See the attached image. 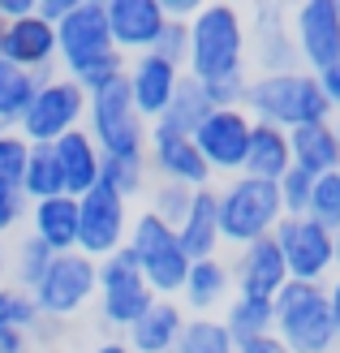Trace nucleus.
Segmentation results:
<instances>
[{
	"mask_svg": "<svg viewBox=\"0 0 340 353\" xmlns=\"http://www.w3.org/2000/svg\"><path fill=\"white\" fill-rule=\"evenodd\" d=\"M336 181H340V168H336Z\"/></svg>",
	"mask_w": 340,
	"mask_h": 353,
	"instance_id": "nucleus-52",
	"label": "nucleus"
},
{
	"mask_svg": "<svg viewBox=\"0 0 340 353\" xmlns=\"http://www.w3.org/2000/svg\"><path fill=\"white\" fill-rule=\"evenodd\" d=\"M306 216L319 220L323 228H332V233H340V181H336V172L314 176V190H310V207H306Z\"/></svg>",
	"mask_w": 340,
	"mask_h": 353,
	"instance_id": "nucleus-37",
	"label": "nucleus"
},
{
	"mask_svg": "<svg viewBox=\"0 0 340 353\" xmlns=\"http://www.w3.org/2000/svg\"><path fill=\"white\" fill-rule=\"evenodd\" d=\"M61 332H65L61 319H48V314H39V323H34V332H30V345H34V349H39V345H52V341H61Z\"/></svg>",
	"mask_w": 340,
	"mask_h": 353,
	"instance_id": "nucleus-42",
	"label": "nucleus"
},
{
	"mask_svg": "<svg viewBox=\"0 0 340 353\" xmlns=\"http://www.w3.org/2000/svg\"><path fill=\"white\" fill-rule=\"evenodd\" d=\"M0 61L26 69V74H39V78L61 74L57 69V26H48L39 13L5 22L0 26Z\"/></svg>",
	"mask_w": 340,
	"mask_h": 353,
	"instance_id": "nucleus-18",
	"label": "nucleus"
},
{
	"mask_svg": "<svg viewBox=\"0 0 340 353\" xmlns=\"http://www.w3.org/2000/svg\"><path fill=\"white\" fill-rule=\"evenodd\" d=\"M108 57H117V48H112V34H108L103 0H78L65 13V22H57V69L78 82L86 69H95Z\"/></svg>",
	"mask_w": 340,
	"mask_h": 353,
	"instance_id": "nucleus-8",
	"label": "nucleus"
},
{
	"mask_svg": "<svg viewBox=\"0 0 340 353\" xmlns=\"http://www.w3.org/2000/svg\"><path fill=\"white\" fill-rule=\"evenodd\" d=\"M130 220H134V203H125L108 185L86 190L78 199V254L95 263L112 259L117 250H125Z\"/></svg>",
	"mask_w": 340,
	"mask_h": 353,
	"instance_id": "nucleus-12",
	"label": "nucleus"
},
{
	"mask_svg": "<svg viewBox=\"0 0 340 353\" xmlns=\"http://www.w3.org/2000/svg\"><path fill=\"white\" fill-rule=\"evenodd\" d=\"M103 13H108V34H112V48L121 52L125 61L151 52L159 30L168 26L159 0H103Z\"/></svg>",
	"mask_w": 340,
	"mask_h": 353,
	"instance_id": "nucleus-19",
	"label": "nucleus"
},
{
	"mask_svg": "<svg viewBox=\"0 0 340 353\" xmlns=\"http://www.w3.org/2000/svg\"><path fill=\"white\" fill-rule=\"evenodd\" d=\"M220 323L228 327V336L246 345V341H259V336H272V323H276V310L272 302H259V297H237L220 310Z\"/></svg>",
	"mask_w": 340,
	"mask_h": 353,
	"instance_id": "nucleus-29",
	"label": "nucleus"
},
{
	"mask_svg": "<svg viewBox=\"0 0 340 353\" xmlns=\"http://www.w3.org/2000/svg\"><path fill=\"white\" fill-rule=\"evenodd\" d=\"M190 199H194V190L172 185V181H155L151 194H147V211L155 220H164L168 228H177L186 220V211H190Z\"/></svg>",
	"mask_w": 340,
	"mask_h": 353,
	"instance_id": "nucleus-36",
	"label": "nucleus"
},
{
	"mask_svg": "<svg viewBox=\"0 0 340 353\" xmlns=\"http://www.w3.org/2000/svg\"><path fill=\"white\" fill-rule=\"evenodd\" d=\"M30 237L43 241L52 254H69L78 250V199L57 194V199L30 203Z\"/></svg>",
	"mask_w": 340,
	"mask_h": 353,
	"instance_id": "nucleus-25",
	"label": "nucleus"
},
{
	"mask_svg": "<svg viewBox=\"0 0 340 353\" xmlns=\"http://www.w3.org/2000/svg\"><path fill=\"white\" fill-rule=\"evenodd\" d=\"M34 323H39V306H34V297L5 280V285H0V327L26 332V336H30Z\"/></svg>",
	"mask_w": 340,
	"mask_h": 353,
	"instance_id": "nucleus-35",
	"label": "nucleus"
},
{
	"mask_svg": "<svg viewBox=\"0 0 340 353\" xmlns=\"http://www.w3.org/2000/svg\"><path fill=\"white\" fill-rule=\"evenodd\" d=\"M177 241H181V250L190 254V263L220 254L224 241H220V194H216V185L194 190L186 220L177 224Z\"/></svg>",
	"mask_w": 340,
	"mask_h": 353,
	"instance_id": "nucleus-22",
	"label": "nucleus"
},
{
	"mask_svg": "<svg viewBox=\"0 0 340 353\" xmlns=\"http://www.w3.org/2000/svg\"><path fill=\"white\" fill-rule=\"evenodd\" d=\"M314 78H319V86H323L328 103H332V108H340V61H336V65H328L323 74H314Z\"/></svg>",
	"mask_w": 340,
	"mask_h": 353,
	"instance_id": "nucleus-43",
	"label": "nucleus"
},
{
	"mask_svg": "<svg viewBox=\"0 0 340 353\" xmlns=\"http://www.w3.org/2000/svg\"><path fill=\"white\" fill-rule=\"evenodd\" d=\"M39 74H26V69H17L9 61H0V121H5V130H17V121L26 117L34 91H39Z\"/></svg>",
	"mask_w": 340,
	"mask_h": 353,
	"instance_id": "nucleus-31",
	"label": "nucleus"
},
{
	"mask_svg": "<svg viewBox=\"0 0 340 353\" xmlns=\"http://www.w3.org/2000/svg\"><path fill=\"white\" fill-rule=\"evenodd\" d=\"M216 194H220V241L232 245V250L272 237L280 228V220H284L280 194H276L272 181H259V176H228Z\"/></svg>",
	"mask_w": 340,
	"mask_h": 353,
	"instance_id": "nucleus-4",
	"label": "nucleus"
},
{
	"mask_svg": "<svg viewBox=\"0 0 340 353\" xmlns=\"http://www.w3.org/2000/svg\"><path fill=\"white\" fill-rule=\"evenodd\" d=\"M228 276H232V293L259 297V302H276V293L289 285V268H284V259H280L276 237L241 245L228 263Z\"/></svg>",
	"mask_w": 340,
	"mask_h": 353,
	"instance_id": "nucleus-17",
	"label": "nucleus"
},
{
	"mask_svg": "<svg viewBox=\"0 0 340 353\" xmlns=\"http://www.w3.org/2000/svg\"><path fill=\"white\" fill-rule=\"evenodd\" d=\"M250 130H254V121H250L246 108H216L199 134H194V147H199L203 164L216 172H228V176H241V164H246V147H250Z\"/></svg>",
	"mask_w": 340,
	"mask_h": 353,
	"instance_id": "nucleus-15",
	"label": "nucleus"
},
{
	"mask_svg": "<svg viewBox=\"0 0 340 353\" xmlns=\"http://www.w3.org/2000/svg\"><path fill=\"white\" fill-rule=\"evenodd\" d=\"M125 254L134 259V268L151 285L155 297H177L190 272V254L177 241V228L155 220L147 207L130 220V237H125Z\"/></svg>",
	"mask_w": 340,
	"mask_h": 353,
	"instance_id": "nucleus-5",
	"label": "nucleus"
},
{
	"mask_svg": "<svg viewBox=\"0 0 340 353\" xmlns=\"http://www.w3.org/2000/svg\"><path fill=\"white\" fill-rule=\"evenodd\" d=\"M147 168L155 172V181H172V185H186V190H203L211 185V168L203 164L194 138L186 134H172V130H159L151 125L147 134Z\"/></svg>",
	"mask_w": 340,
	"mask_h": 353,
	"instance_id": "nucleus-16",
	"label": "nucleus"
},
{
	"mask_svg": "<svg viewBox=\"0 0 340 353\" xmlns=\"http://www.w3.org/2000/svg\"><path fill=\"white\" fill-rule=\"evenodd\" d=\"M186 319H190V314L181 310L177 297H155L151 310L142 314L121 341L130 345L134 353H177V341H181V332H186Z\"/></svg>",
	"mask_w": 340,
	"mask_h": 353,
	"instance_id": "nucleus-23",
	"label": "nucleus"
},
{
	"mask_svg": "<svg viewBox=\"0 0 340 353\" xmlns=\"http://www.w3.org/2000/svg\"><path fill=\"white\" fill-rule=\"evenodd\" d=\"M246 17L216 0V5H199L190 17V52H186V78L194 82H224V78H246Z\"/></svg>",
	"mask_w": 340,
	"mask_h": 353,
	"instance_id": "nucleus-2",
	"label": "nucleus"
},
{
	"mask_svg": "<svg viewBox=\"0 0 340 353\" xmlns=\"http://www.w3.org/2000/svg\"><path fill=\"white\" fill-rule=\"evenodd\" d=\"M155 302V293L151 285L142 280V272L134 268V259L117 250L112 259H103L99 263V285H95V306H99V319L103 327H112V332H130L142 314L151 310Z\"/></svg>",
	"mask_w": 340,
	"mask_h": 353,
	"instance_id": "nucleus-11",
	"label": "nucleus"
},
{
	"mask_svg": "<svg viewBox=\"0 0 340 353\" xmlns=\"http://www.w3.org/2000/svg\"><path fill=\"white\" fill-rule=\"evenodd\" d=\"M272 310H276L272 336L289 353H340V336H336L323 285L289 280V285L276 293Z\"/></svg>",
	"mask_w": 340,
	"mask_h": 353,
	"instance_id": "nucleus-3",
	"label": "nucleus"
},
{
	"mask_svg": "<svg viewBox=\"0 0 340 353\" xmlns=\"http://www.w3.org/2000/svg\"><path fill=\"white\" fill-rule=\"evenodd\" d=\"M246 82H250V74H246V78L211 82V86H203V91H207V99H211V108H241V99H246Z\"/></svg>",
	"mask_w": 340,
	"mask_h": 353,
	"instance_id": "nucleus-41",
	"label": "nucleus"
},
{
	"mask_svg": "<svg viewBox=\"0 0 340 353\" xmlns=\"http://www.w3.org/2000/svg\"><path fill=\"white\" fill-rule=\"evenodd\" d=\"M332 130H336V143H340V108H336V117H332Z\"/></svg>",
	"mask_w": 340,
	"mask_h": 353,
	"instance_id": "nucleus-49",
	"label": "nucleus"
},
{
	"mask_svg": "<svg viewBox=\"0 0 340 353\" xmlns=\"http://www.w3.org/2000/svg\"><path fill=\"white\" fill-rule=\"evenodd\" d=\"M181 78H186V69L159 61L155 52H142V57H134L130 65H125V86H130V99H134V108L147 117L151 125L159 121V112L172 103Z\"/></svg>",
	"mask_w": 340,
	"mask_h": 353,
	"instance_id": "nucleus-20",
	"label": "nucleus"
},
{
	"mask_svg": "<svg viewBox=\"0 0 340 353\" xmlns=\"http://www.w3.org/2000/svg\"><path fill=\"white\" fill-rule=\"evenodd\" d=\"M48 263H52V250L43 241H34L30 233L17 241V250H13V259H9V285H17V289H26V293H34V285L43 280V272H48Z\"/></svg>",
	"mask_w": 340,
	"mask_h": 353,
	"instance_id": "nucleus-34",
	"label": "nucleus"
},
{
	"mask_svg": "<svg viewBox=\"0 0 340 353\" xmlns=\"http://www.w3.org/2000/svg\"><path fill=\"white\" fill-rule=\"evenodd\" d=\"M177 353H237V341L228 336L220 314H190L181 341H177Z\"/></svg>",
	"mask_w": 340,
	"mask_h": 353,
	"instance_id": "nucleus-32",
	"label": "nucleus"
},
{
	"mask_svg": "<svg viewBox=\"0 0 340 353\" xmlns=\"http://www.w3.org/2000/svg\"><path fill=\"white\" fill-rule=\"evenodd\" d=\"M246 65H254L250 74H293V69H301L289 30V9L280 5L254 9V17L246 22Z\"/></svg>",
	"mask_w": 340,
	"mask_h": 353,
	"instance_id": "nucleus-14",
	"label": "nucleus"
},
{
	"mask_svg": "<svg viewBox=\"0 0 340 353\" xmlns=\"http://www.w3.org/2000/svg\"><path fill=\"white\" fill-rule=\"evenodd\" d=\"M293 168V155H289V130H276V125H259L250 130V147H246V164L241 176H259V181H280L284 172Z\"/></svg>",
	"mask_w": 340,
	"mask_h": 353,
	"instance_id": "nucleus-26",
	"label": "nucleus"
},
{
	"mask_svg": "<svg viewBox=\"0 0 340 353\" xmlns=\"http://www.w3.org/2000/svg\"><path fill=\"white\" fill-rule=\"evenodd\" d=\"M276 245L280 259L289 268V280H301V285H328L336 276V233L323 228L310 216H284L276 228Z\"/></svg>",
	"mask_w": 340,
	"mask_h": 353,
	"instance_id": "nucleus-10",
	"label": "nucleus"
},
{
	"mask_svg": "<svg viewBox=\"0 0 340 353\" xmlns=\"http://www.w3.org/2000/svg\"><path fill=\"white\" fill-rule=\"evenodd\" d=\"M289 155H293V168H301L306 176L336 172L340 168V143H336L332 121H323V125L289 130Z\"/></svg>",
	"mask_w": 340,
	"mask_h": 353,
	"instance_id": "nucleus-27",
	"label": "nucleus"
},
{
	"mask_svg": "<svg viewBox=\"0 0 340 353\" xmlns=\"http://www.w3.org/2000/svg\"><path fill=\"white\" fill-rule=\"evenodd\" d=\"M289 30L306 74H323L340 61V0H301L289 9Z\"/></svg>",
	"mask_w": 340,
	"mask_h": 353,
	"instance_id": "nucleus-13",
	"label": "nucleus"
},
{
	"mask_svg": "<svg viewBox=\"0 0 340 353\" xmlns=\"http://www.w3.org/2000/svg\"><path fill=\"white\" fill-rule=\"evenodd\" d=\"M95 285H99V263L86 259L78 250L69 254H52L43 280L34 285V306H39V314H48V319H74L78 310H86L95 302Z\"/></svg>",
	"mask_w": 340,
	"mask_h": 353,
	"instance_id": "nucleus-9",
	"label": "nucleus"
},
{
	"mask_svg": "<svg viewBox=\"0 0 340 353\" xmlns=\"http://www.w3.org/2000/svg\"><path fill=\"white\" fill-rule=\"evenodd\" d=\"M0 26H5V22H0Z\"/></svg>",
	"mask_w": 340,
	"mask_h": 353,
	"instance_id": "nucleus-53",
	"label": "nucleus"
},
{
	"mask_svg": "<svg viewBox=\"0 0 340 353\" xmlns=\"http://www.w3.org/2000/svg\"><path fill=\"white\" fill-rule=\"evenodd\" d=\"M211 112H216V108H211V99H207V91H203V82L181 78V86H177L172 103H168L164 112H159L155 125H159V130H172V134L194 138V134H199V125H203Z\"/></svg>",
	"mask_w": 340,
	"mask_h": 353,
	"instance_id": "nucleus-28",
	"label": "nucleus"
},
{
	"mask_svg": "<svg viewBox=\"0 0 340 353\" xmlns=\"http://www.w3.org/2000/svg\"><path fill=\"white\" fill-rule=\"evenodd\" d=\"M26 216H30L26 194L17 190V185H0V237L17 233V228L26 224Z\"/></svg>",
	"mask_w": 340,
	"mask_h": 353,
	"instance_id": "nucleus-40",
	"label": "nucleus"
},
{
	"mask_svg": "<svg viewBox=\"0 0 340 353\" xmlns=\"http://www.w3.org/2000/svg\"><path fill=\"white\" fill-rule=\"evenodd\" d=\"M82 130L91 134V143L99 147V155H142L147 151L151 121L134 108L130 86H125V78H121L112 86H103V91L86 95Z\"/></svg>",
	"mask_w": 340,
	"mask_h": 353,
	"instance_id": "nucleus-6",
	"label": "nucleus"
},
{
	"mask_svg": "<svg viewBox=\"0 0 340 353\" xmlns=\"http://www.w3.org/2000/svg\"><path fill=\"white\" fill-rule=\"evenodd\" d=\"M323 289H328V310H332V323H336V336H340V272L328 280Z\"/></svg>",
	"mask_w": 340,
	"mask_h": 353,
	"instance_id": "nucleus-46",
	"label": "nucleus"
},
{
	"mask_svg": "<svg viewBox=\"0 0 340 353\" xmlns=\"http://www.w3.org/2000/svg\"><path fill=\"white\" fill-rule=\"evenodd\" d=\"M336 272H340V233H336Z\"/></svg>",
	"mask_w": 340,
	"mask_h": 353,
	"instance_id": "nucleus-50",
	"label": "nucleus"
},
{
	"mask_svg": "<svg viewBox=\"0 0 340 353\" xmlns=\"http://www.w3.org/2000/svg\"><path fill=\"white\" fill-rule=\"evenodd\" d=\"M91 353H134V349H130V345H125L121 336H112V341H99V345H95Z\"/></svg>",
	"mask_w": 340,
	"mask_h": 353,
	"instance_id": "nucleus-47",
	"label": "nucleus"
},
{
	"mask_svg": "<svg viewBox=\"0 0 340 353\" xmlns=\"http://www.w3.org/2000/svg\"><path fill=\"white\" fill-rule=\"evenodd\" d=\"M26 160H30L26 138L17 130H5V134H0V185H22Z\"/></svg>",
	"mask_w": 340,
	"mask_h": 353,
	"instance_id": "nucleus-38",
	"label": "nucleus"
},
{
	"mask_svg": "<svg viewBox=\"0 0 340 353\" xmlns=\"http://www.w3.org/2000/svg\"><path fill=\"white\" fill-rule=\"evenodd\" d=\"M241 108L250 112V121L276 125V130L323 125V121L336 117L319 78L306 74V69H293V74H250Z\"/></svg>",
	"mask_w": 340,
	"mask_h": 353,
	"instance_id": "nucleus-1",
	"label": "nucleus"
},
{
	"mask_svg": "<svg viewBox=\"0 0 340 353\" xmlns=\"http://www.w3.org/2000/svg\"><path fill=\"white\" fill-rule=\"evenodd\" d=\"M237 353H289L276 336H259V341H246V345H237Z\"/></svg>",
	"mask_w": 340,
	"mask_h": 353,
	"instance_id": "nucleus-45",
	"label": "nucleus"
},
{
	"mask_svg": "<svg viewBox=\"0 0 340 353\" xmlns=\"http://www.w3.org/2000/svg\"><path fill=\"white\" fill-rule=\"evenodd\" d=\"M26 203H43V199H57L65 194V181H61V168H57V155L52 147H30V160H26V172H22V185Z\"/></svg>",
	"mask_w": 340,
	"mask_h": 353,
	"instance_id": "nucleus-33",
	"label": "nucleus"
},
{
	"mask_svg": "<svg viewBox=\"0 0 340 353\" xmlns=\"http://www.w3.org/2000/svg\"><path fill=\"white\" fill-rule=\"evenodd\" d=\"M5 276H9V259H5V250H0V285H5Z\"/></svg>",
	"mask_w": 340,
	"mask_h": 353,
	"instance_id": "nucleus-48",
	"label": "nucleus"
},
{
	"mask_svg": "<svg viewBox=\"0 0 340 353\" xmlns=\"http://www.w3.org/2000/svg\"><path fill=\"white\" fill-rule=\"evenodd\" d=\"M0 134H5V121H0Z\"/></svg>",
	"mask_w": 340,
	"mask_h": 353,
	"instance_id": "nucleus-51",
	"label": "nucleus"
},
{
	"mask_svg": "<svg viewBox=\"0 0 340 353\" xmlns=\"http://www.w3.org/2000/svg\"><path fill=\"white\" fill-rule=\"evenodd\" d=\"M0 353H34V345H30L26 332H9V327H0Z\"/></svg>",
	"mask_w": 340,
	"mask_h": 353,
	"instance_id": "nucleus-44",
	"label": "nucleus"
},
{
	"mask_svg": "<svg viewBox=\"0 0 340 353\" xmlns=\"http://www.w3.org/2000/svg\"><path fill=\"white\" fill-rule=\"evenodd\" d=\"M310 190H314V176H306L301 168H289L276 181V194H280V207H284V216H306V207H310Z\"/></svg>",
	"mask_w": 340,
	"mask_h": 353,
	"instance_id": "nucleus-39",
	"label": "nucleus"
},
{
	"mask_svg": "<svg viewBox=\"0 0 340 353\" xmlns=\"http://www.w3.org/2000/svg\"><path fill=\"white\" fill-rule=\"evenodd\" d=\"M186 314H220L232 302V276H228V263L216 259H194L190 272H186V285L177 293Z\"/></svg>",
	"mask_w": 340,
	"mask_h": 353,
	"instance_id": "nucleus-21",
	"label": "nucleus"
},
{
	"mask_svg": "<svg viewBox=\"0 0 340 353\" xmlns=\"http://www.w3.org/2000/svg\"><path fill=\"white\" fill-rule=\"evenodd\" d=\"M82 121H86V91L74 78L52 74L48 82H39L26 117L17 121V134L26 138V147H52L65 134L82 130Z\"/></svg>",
	"mask_w": 340,
	"mask_h": 353,
	"instance_id": "nucleus-7",
	"label": "nucleus"
},
{
	"mask_svg": "<svg viewBox=\"0 0 340 353\" xmlns=\"http://www.w3.org/2000/svg\"><path fill=\"white\" fill-rule=\"evenodd\" d=\"M99 185H108L112 194H121L125 203L142 199V194L151 190L147 155H103V164H99Z\"/></svg>",
	"mask_w": 340,
	"mask_h": 353,
	"instance_id": "nucleus-30",
	"label": "nucleus"
},
{
	"mask_svg": "<svg viewBox=\"0 0 340 353\" xmlns=\"http://www.w3.org/2000/svg\"><path fill=\"white\" fill-rule=\"evenodd\" d=\"M52 155H57V168H61V181H65L69 199H82L86 190L99 185L103 155H99V147L91 143L86 130H74V134H65L61 143H52Z\"/></svg>",
	"mask_w": 340,
	"mask_h": 353,
	"instance_id": "nucleus-24",
	"label": "nucleus"
}]
</instances>
